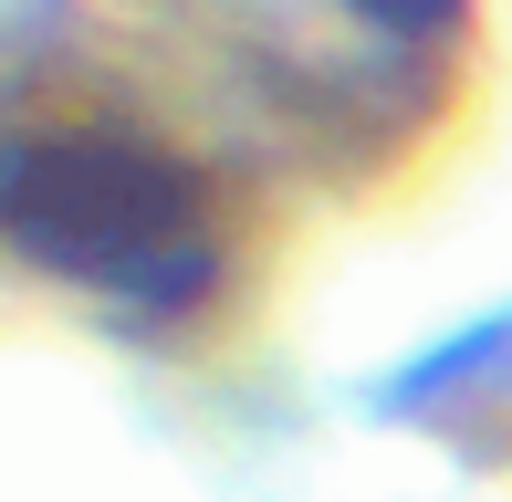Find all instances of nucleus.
<instances>
[{"mask_svg": "<svg viewBox=\"0 0 512 502\" xmlns=\"http://www.w3.org/2000/svg\"><path fill=\"white\" fill-rule=\"evenodd\" d=\"M356 21H377V32H398V42H429V32H450L471 0H345Z\"/></svg>", "mask_w": 512, "mask_h": 502, "instance_id": "nucleus-2", "label": "nucleus"}, {"mask_svg": "<svg viewBox=\"0 0 512 502\" xmlns=\"http://www.w3.org/2000/svg\"><path fill=\"white\" fill-rule=\"evenodd\" d=\"M0 251L136 314H189L220 283V210L199 168L126 126L0 136Z\"/></svg>", "mask_w": 512, "mask_h": 502, "instance_id": "nucleus-1", "label": "nucleus"}]
</instances>
